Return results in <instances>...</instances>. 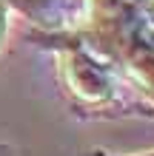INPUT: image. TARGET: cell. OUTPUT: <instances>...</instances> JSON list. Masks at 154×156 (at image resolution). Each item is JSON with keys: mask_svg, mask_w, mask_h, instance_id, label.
I'll return each instance as SVG.
<instances>
[{"mask_svg": "<svg viewBox=\"0 0 154 156\" xmlns=\"http://www.w3.org/2000/svg\"><path fill=\"white\" fill-rule=\"evenodd\" d=\"M71 74H74V85H77L74 91H80L83 97H103L106 94L108 82H106V77L92 66V62L77 60L74 66H71Z\"/></svg>", "mask_w": 154, "mask_h": 156, "instance_id": "cell-1", "label": "cell"}, {"mask_svg": "<svg viewBox=\"0 0 154 156\" xmlns=\"http://www.w3.org/2000/svg\"><path fill=\"white\" fill-rule=\"evenodd\" d=\"M3 31H6V12H3V6H0V40H3Z\"/></svg>", "mask_w": 154, "mask_h": 156, "instance_id": "cell-2", "label": "cell"}]
</instances>
